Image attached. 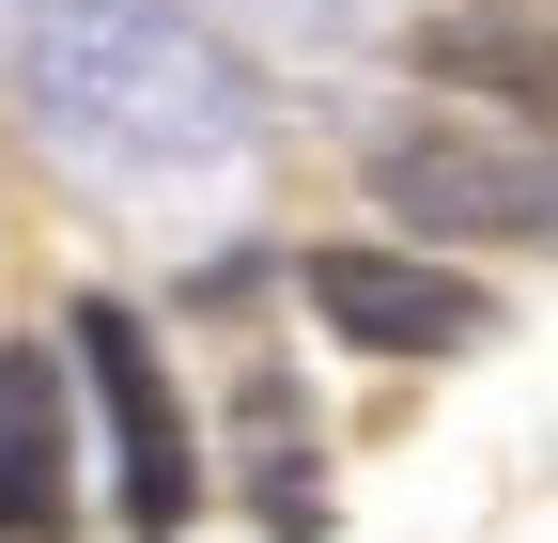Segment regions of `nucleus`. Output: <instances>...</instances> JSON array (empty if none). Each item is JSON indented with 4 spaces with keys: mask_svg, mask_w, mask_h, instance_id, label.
Wrapping results in <instances>:
<instances>
[{
    "mask_svg": "<svg viewBox=\"0 0 558 543\" xmlns=\"http://www.w3.org/2000/svg\"><path fill=\"white\" fill-rule=\"evenodd\" d=\"M295 280H311V326H326V342H341V358H388V373L481 358V342H497V295H481L465 264H435V249L326 233V249H295Z\"/></svg>",
    "mask_w": 558,
    "mask_h": 543,
    "instance_id": "2",
    "label": "nucleus"
},
{
    "mask_svg": "<svg viewBox=\"0 0 558 543\" xmlns=\"http://www.w3.org/2000/svg\"><path fill=\"white\" fill-rule=\"evenodd\" d=\"M78 466H62V358L0 342V543H47Z\"/></svg>",
    "mask_w": 558,
    "mask_h": 543,
    "instance_id": "5",
    "label": "nucleus"
},
{
    "mask_svg": "<svg viewBox=\"0 0 558 543\" xmlns=\"http://www.w3.org/2000/svg\"><path fill=\"white\" fill-rule=\"evenodd\" d=\"M78 373H94V403H109V497H124V528L140 543H171L186 512H202V450H186V403H171V373H156V326H140L124 295H78Z\"/></svg>",
    "mask_w": 558,
    "mask_h": 543,
    "instance_id": "3",
    "label": "nucleus"
},
{
    "mask_svg": "<svg viewBox=\"0 0 558 543\" xmlns=\"http://www.w3.org/2000/svg\"><path fill=\"white\" fill-rule=\"evenodd\" d=\"M279 543H326V482H311V466H264V497H248Z\"/></svg>",
    "mask_w": 558,
    "mask_h": 543,
    "instance_id": "6",
    "label": "nucleus"
},
{
    "mask_svg": "<svg viewBox=\"0 0 558 543\" xmlns=\"http://www.w3.org/2000/svg\"><path fill=\"white\" fill-rule=\"evenodd\" d=\"M403 62L465 109H512V124H558V16L527 0H435V16L403 32Z\"/></svg>",
    "mask_w": 558,
    "mask_h": 543,
    "instance_id": "4",
    "label": "nucleus"
},
{
    "mask_svg": "<svg viewBox=\"0 0 558 543\" xmlns=\"http://www.w3.org/2000/svg\"><path fill=\"white\" fill-rule=\"evenodd\" d=\"M357 186L388 202L403 249H558V124H512V109H403L373 124Z\"/></svg>",
    "mask_w": 558,
    "mask_h": 543,
    "instance_id": "1",
    "label": "nucleus"
}]
</instances>
